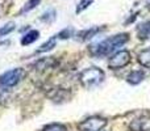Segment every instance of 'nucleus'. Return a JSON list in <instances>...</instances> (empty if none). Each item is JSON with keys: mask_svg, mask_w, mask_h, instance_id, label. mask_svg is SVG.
I'll list each match as a JSON object with an SVG mask.
<instances>
[{"mask_svg": "<svg viewBox=\"0 0 150 131\" xmlns=\"http://www.w3.org/2000/svg\"><path fill=\"white\" fill-rule=\"evenodd\" d=\"M129 41V34L128 33H119L116 36L108 37L103 41L90 46V54L95 58H103V57H111L116 51H119L120 47H122Z\"/></svg>", "mask_w": 150, "mask_h": 131, "instance_id": "f257e3e1", "label": "nucleus"}, {"mask_svg": "<svg viewBox=\"0 0 150 131\" xmlns=\"http://www.w3.org/2000/svg\"><path fill=\"white\" fill-rule=\"evenodd\" d=\"M105 77V74L101 68L99 67H88V68L83 69L79 74V83L84 88H93L96 85L101 84Z\"/></svg>", "mask_w": 150, "mask_h": 131, "instance_id": "f03ea898", "label": "nucleus"}, {"mask_svg": "<svg viewBox=\"0 0 150 131\" xmlns=\"http://www.w3.org/2000/svg\"><path fill=\"white\" fill-rule=\"evenodd\" d=\"M25 76H26V71L24 68H21V67L8 69L4 74L0 75V87L3 88L16 87L18 83L23 81V79Z\"/></svg>", "mask_w": 150, "mask_h": 131, "instance_id": "7ed1b4c3", "label": "nucleus"}, {"mask_svg": "<svg viewBox=\"0 0 150 131\" xmlns=\"http://www.w3.org/2000/svg\"><path fill=\"white\" fill-rule=\"evenodd\" d=\"M107 126V119L100 116H92L78 123L79 131H103Z\"/></svg>", "mask_w": 150, "mask_h": 131, "instance_id": "20e7f679", "label": "nucleus"}, {"mask_svg": "<svg viewBox=\"0 0 150 131\" xmlns=\"http://www.w3.org/2000/svg\"><path fill=\"white\" fill-rule=\"evenodd\" d=\"M130 53L127 51V50H119L115 54H112L109 57L108 60V67L113 71H117V69H121L124 67H127L130 63Z\"/></svg>", "mask_w": 150, "mask_h": 131, "instance_id": "39448f33", "label": "nucleus"}, {"mask_svg": "<svg viewBox=\"0 0 150 131\" xmlns=\"http://www.w3.org/2000/svg\"><path fill=\"white\" fill-rule=\"evenodd\" d=\"M57 64V60H55L54 57H50V58H42V59L37 60L32 64V68L34 71H38V72H44L49 68H53Z\"/></svg>", "mask_w": 150, "mask_h": 131, "instance_id": "423d86ee", "label": "nucleus"}, {"mask_svg": "<svg viewBox=\"0 0 150 131\" xmlns=\"http://www.w3.org/2000/svg\"><path fill=\"white\" fill-rule=\"evenodd\" d=\"M103 30H105V26H91V28L79 32L78 37H79V41H83V42L90 41V39H92L93 37L98 36V34L101 33Z\"/></svg>", "mask_w": 150, "mask_h": 131, "instance_id": "0eeeda50", "label": "nucleus"}, {"mask_svg": "<svg viewBox=\"0 0 150 131\" xmlns=\"http://www.w3.org/2000/svg\"><path fill=\"white\" fill-rule=\"evenodd\" d=\"M38 38H40V32L36 30V29H32V30H28V33H25L21 37V45L23 46H29V45L34 43Z\"/></svg>", "mask_w": 150, "mask_h": 131, "instance_id": "6e6552de", "label": "nucleus"}, {"mask_svg": "<svg viewBox=\"0 0 150 131\" xmlns=\"http://www.w3.org/2000/svg\"><path fill=\"white\" fill-rule=\"evenodd\" d=\"M145 79V72L141 71V69H136V71H132L129 75L127 76V81L129 83L130 85H138L140 83L144 81Z\"/></svg>", "mask_w": 150, "mask_h": 131, "instance_id": "1a4fd4ad", "label": "nucleus"}, {"mask_svg": "<svg viewBox=\"0 0 150 131\" xmlns=\"http://www.w3.org/2000/svg\"><path fill=\"white\" fill-rule=\"evenodd\" d=\"M137 37L140 39H150V20L137 26Z\"/></svg>", "mask_w": 150, "mask_h": 131, "instance_id": "9d476101", "label": "nucleus"}, {"mask_svg": "<svg viewBox=\"0 0 150 131\" xmlns=\"http://www.w3.org/2000/svg\"><path fill=\"white\" fill-rule=\"evenodd\" d=\"M57 46V36L52 37L50 39H47L45 43H42L38 49L36 50V54H44V53H47L50 50H53L54 47Z\"/></svg>", "mask_w": 150, "mask_h": 131, "instance_id": "9b49d317", "label": "nucleus"}, {"mask_svg": "<svg viewBox=\"0 0 150 131\" xmlns=\"http://www.w3.org/2000/svg\"><path fill=\"white\" fill-rule=\"evenodd\" d=\"M49 97L52 98V100L59 102V101H62V100H67L69 93L66 92L65 89H62V88H55V89H52V92L49 93Z\"/></svg>", "mask_w": 150, "mask_h": 131, "instance_id": "f8f14e48", "label": "nucleus"}, {"mask_svg": "<svg viewBox=\"0 0 150 131\" xmlns=\"http://www.w3.org/2000/svg\"><path fill=\"white\" fill-rule=\"evenodd\" d=\"M137 60L142 67H145V68H150V47L142 50V51L138 54Z\"/></svg>", "mask_w": 150, "mask_h": 131, "instance_id": "ddd939ff", "label": "nucleus"}, {"mask_svg": "<svg viewBox=\"0 0 150 131\" xmlns=\"http://www.w3.org/2000/svg\"><path fill=\"white\" fill-rule=\"evenodd\" d=\"M55 18H57V12H55V9H47L46 12L42 13V16L40 17V20L42 21V22H46V24H52L55 21Z\"/></svg>", "mask_w": 150, "mask_h": 131, "instance_id": "4468645a", "label": "nucleus"}, {"mask_svg": "<svg viewBox=\"0 0 150 131\" xmlns=\"http://www.w3.org/2000/svg\"><path fill=\"white\" fill-rule=\"evenodd\" d=\"M15 29H16V24L13 22V21H9V22L4 24L3 26H0V37L8 36V34H11Z\"/></svg>", "mask_w": 150, "mask_h": 131, "instance_id": "2eb2a0df", "label": "nucleus"}, {"mask_svg": "<svg viewBox=\"0 0 150 131\" xmlns=\"http://www.w3.org/2000/svg\"><path fill=\"white\" fill-rule=\"evenodd\" d=\"M40 3H41V0H28V1L25 3V5L21 8L20 15H24V13H28V12H30V11H33Z\"/></svg>", "mask_w": 150, "mask_h": 131, "instance_id": "dca6fc26", "label": "nucleus"}, {"mask_svg": "<svg viewBox=\"0 0 150 131\" xmlns=\"http://www.w3.org/2000/svg\"><path fill=\"white\" fill-rule=\"evenodd\" d=\"M42 131H67V127L62 123H50L46 125Z\"/></svg>", "mask_w": 150, "mask_h": 131, "instance_id": "f3484780", "label": "nucleus"}, {"mask_svg": "<svg viewBox=\"0 0 150 131\" xmlns=\"http://www.w3.org/2000/svg\"><path fill=\"white\" fill-rule=\"evenodd\" d=\"M92 3H93V0H80V1L78 3V5H76V9H75V12H76V13L83 12V11L87 9V8L90 7Z\"/></svg>", "mask_w": 150, "mask_h": 131, "instance_id": "a211bd4d", "label": "nucleus"}, {"mask_svg": "<svg viewBox=\"0 0 150 131\" xmlns=\"http://www.w3.org/2000/svg\"><path fill=\"white\" fill-rule=\"evenodd\" d=\"M74 29L73 28H66L63 30H61L59 33L57 34V38H61V39H66V38H70V37L74 36Z\"/></svg>", "mask_w": 150, "mask_h": 131, "instance_id": "6ab92c4d", "label": "nucleus"}, {"mask_svg": "<svg viewBox=\"0 0 150 131\" xmlns=\"http://www.w3.org/2000/svg\"><path fill=\"white\" fill-rule=\"evenodd\" d=\"M9 95H11V89L9 88H3L0 87V105L7 102V100L9 98Z\"/></svg>", "mask_w": 150, "mask_h": 131, "instance_id": "aec40b11", "label": "nucleus"}]
</instances>
